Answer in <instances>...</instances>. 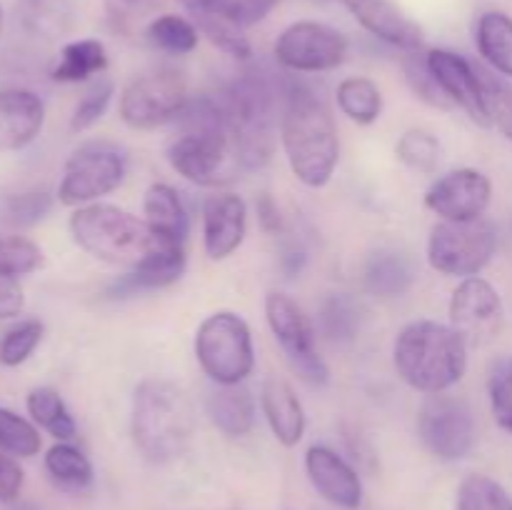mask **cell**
Instances as JSON below:
<instances>
[{
	"instance_id": "obj_34",
	"label": "cell",
	"mask_w": 512,
	"mask_h": 510,
	"mask_svg": "<svg viewBox=\"0 0 512 510\" xmlns=\"http://www.w3.org/2000/svg\"><path fill=\"white\" fill-rule=\"evenodd\" d=\"M0 450L15 458H33L40 450V433L30 420L0 408Z\"/></svg>"
},
{
	"instance_id": "obj_3",
	"label": "cell",
	"mask_w": 512,
	"mask_h": 510,
	"mask_svg": "<svg viewBox=\"0 0 512 510\" xmlns=\"http://www.w3.org/2000/svg\"><path fill=\"white\" fill-rule=\"evenodd\" d=\"M133 440L153 463L180 458L195 430L193 403L183 388L165 378H145L133 393Z\"/></svg>"
},
{
	"instance_id": "obj_41",
	"label": "cell",
	"mask_w": 512,
	"mask_h": 510,
	"mask_svg": "<svg viewBox=\"0 0 512 510\" xmlns=\"http://www.w3.org/2000/svg\"><path fill=\"white\" fill-rule=\"evenodd\" d=\"M113 93H115V88H113V83H108V80L93 85V88H90L88 93L80 98V103L75 105L73 120H70V128H73L75 133L93 128V125L98 123L100 118H103L105 110H108L110 100H113Z\"/></svg>"
},
{
	"instance_id": "obj_35",
	"label": "cell",
	"mask_w": 512,
	"mask_h": 510,
	"mask_svg": "<svg viewBox=\"0 0 512 510\" xmlns=\"http://www.w3.org/2000/svg\"><path fill=\"white\" fill-rule=\"evenodd\" d=\"M320 325H323V333L333 343H350L360 330L358 305L350 298H345V295H333V298L325 300L323 313H320Z\"/></svg>"
},
{
	"instance_id": "obj_12",
	"label": "cell",
	"mask_w": 512,
	"mask_h": 510,
	"mask_svg": "<svg viewBox=\"0 0 512 510\" xmlns=\"http://www.w3.org/2000/svg\"><path fill=\"white\" fill-rule=\"evenodd\" d=\"M450 328L470 345H485L503 328L500 293L480 275L465 278L450 298Z\"/></svg>"
},
{
	"instance_id": "obj_29",
	"label": "cell",
	"mask_w": 512,
	"mask_h": 510,
	"mask_svg": "<svg viewBox=\"0 0 512 510\" xmlns=\"http://www.w3.org/2000/svg\"><path fill=\"white\" fill-rule=\"evenodd\" d=\"M338 108L353 123L370 125L383 113V93L370 78H345L338 85Z\"/></svg>"
},
{
	"instance_id": "obj_23",
	"label": "cell",
	"mask_w": 512,
	"mask_h": 510,
	"mask_svg": "<svg viewBox=\"0 0 512 510\" xmlns=\"http://www.w3.org/2000/svg\"><path fill=\"white\" fill-rule=\"evenodd\" d=\"M185 248L183 245H173V248H163L155 253L153 258L145 260L140 268L130 270L120 283H115V293L130 295L135 290H155L168 288V285L178 283L185 273Z\"/></svg>"
},
{
	"instance_id": "obj_39",
	"label": "cell",
	"mask_w": 512,
	"mask_h": 510,
	"mask_svg": "<svg viewBox=\"0 0 512 510\" xmlns=\"http://www.w3.org/2000/svg\"><path fill=\"white\" fill-rule=\"evenodd\" d=\"M195 25H198L200 33L210 40L213 45H218L223 53L233 55L238 60H248L253 55V48H250V40L243 35V28L228 23L223 18H195Z\"/></svg>"
},
{
	"instance_id": "obj_43",
	"label": "cell",
	"mask_w": 512,
	"mask_h": 510,
	"mask_svg": "<svg viewBox=\"0 0 512 510\" xmlns=\"http://www.w3.org/2000/svg\"><path fill=\"white\" fill-rule=\"evenodd\" d=\"M485 90H488L490 118H493V123L503 130L505 138L512 143V85L498 83V80L485 75Z\"/></svg>"
},
{
	"instance_id": "obj_21",
	"label": "cell",
	"mask_w": 512,
	"mask_h": 510,
	"mask_svg": "<svg viewBox=\"0 0 512 510\" xmlns=\"http://www.w3.org/2000/svg\"><path fill=\"white\" fill-rule=\"evenodd\" d=\"M205 410L220 433L243 438L255 425V400L243 383L215 385L205 398Z\"/></svg>"
},
{
	"instance_id": "obj_36",
	"label": "cell",
	"mask_w": 512,
	"mask_h": 510,
	"mask_svg": "<svg viewBox=\"0 0 512 510\" xmlns=\"http://www.w3.org/2000/svg\"><path fill=\"white\" fill-rule=\"evenodd\" d=\"M488 395L495 423L512 433V355H503L490 365Z\"/></svg>"
},
{
	"instance_id": "obj_46",
	"label": "cell",
	"mask_w": 512,
	"mask_h": 510,
	"mask_svg": "<svg viewBox=\"0 0 512 510\" xmlns=\"http://www.w3.org/2000/svg\"><path fill=\"white\" fill-rule=\"evenodd\" d=\"M258 220H260V225H263V230H268V233H278L280 225H283L278 205H275V200L270 198L268 193L260 195V200H258Z\"/></svg>"
},
{
	"instance_id": "obj_2",
	"label": "cell",
	"mask_w": 512,
	"mask_h": 510,
	"mask_svg": "<svg viewBox=\"0 0 512 510\" xmlns=\"http://www.w3.org/2000/svg\"><path fill=\"white\" fill-rule=\"evenodd\" d=\"M398 378L418 393H448L468 370V343L450 325L438 320H413L393 345Z\"/></svg>"
},
{
	"instance_id": "obj_26",
	"label": "cell",
	"mask_w": 512,
	"mask_h": 510,
	"mask_svg": "<svg viewBox=\"0 0 512 510\" xmlns=\"http://www.w3.org/2000/svg\"><path fill=\"white\" fill-rule=\"evenodd\" d=\"M108 68V50L100 40L83 38L63 45L58 65L53 68V80L58 83H83Z\"/></svg>"
},
{
	"instance_id": "obj_24",
	"label": "cell",
	"mask_w": 512,
	"mask_h": 510,
	"mask_svg": "<svg viewBox=\"0 0 512 510\" xmlns=\"http://www.w3.org/2000/svg\"><path fill=\"white\" fill-rule=\"evenodd\" d=\"M15 15L20 28L40 40H58L73 28L70 0H18Z\"/></svg>"
},
{
	"instance_id": "obj_44",
	"label": "cell",
	"mask_w": 512,
	"mask_h": 510,
	"mask_svg": "<svg viewBox=\"0 0 512 510\" xmlns=\"http://www.w3.org/2000/svg\"><path fill=\"white\" fill-rule=\"evenodd\" d=\"M23 468L15 460V455H8L0 450V503H13L18 500L23 490Z\"/></svg>"
},
{
	"instance_id": "obj_15",
	"label": "cell",
	"mask_w": 512,
	"mask_h": 510,
	"mask_svg": "<svg viewBox=\"0 0 512 510\" xmlns=\"http://www.w3.org/2000/svg\"><path fill=\"white\" fill-rule=\"evenodd\" d=\"M248 205L235 193L210 195L203 205V245L210 260H225L243 245Z\"/></svg>"
},
{
	"instance_id": "obj_4",
	"label": "cell",
	"mask_w": 512,
	"mask_h": 510,
	"mask_svg": "<svg viewBox=\"0 0 512 510\" xmlns=\"http://www.w3.org/2000/svg\"><path fill=\"white\" fill-rule=\"evenodd\" d=\"M70 235L93 258L120 268H140L163 248H173L145 220L118 205L90 203L70 215Z\"/></svg>"
},
{
	"instance_id": "obj_18",
	"label": "cell",
	"mask_w": 512,
	"mask_h": 510,
	"mask_svg": "<svg viewBox=\"0 0 512 510\" xmlns=\"http://www.w3.org/2000/svg\"><path fill=\"white\" fill-rule=\"evenodd\" d=\"M43 100L23 88L0 90V153L23 150L43 130Z\"/></svg>"
},
{
	"instance_id": "obj_38",
	"label": "cell",
	"mask_w": 512,
	"mask_h": 510,
	"mask_svg": "<svg viewBox=\"0 0 512 510\" xmlns=\"http://www.w3.org/2000/svg\"><path fill=\"white\" fill-rule=\"evenodd\" d=\"M43 330L45 328L40 320H23L13 330H8L3 343H0V363L10 365V368L25 363L33 355V350L38 348Z\"/></svg>"
},
{
	"instance_id": "obj_20",
	"label": "cell",
	"mask_w": 512,
	"mask_h": 510,
	"mask_svg": "<svg viewBox=\"0 0 512 510\" xmlns=\"http://www.w3.org/2000/svg\"><path fill=\"white\" fill-rule=\"evenodd\" d=\"M143 213L145 223L153 228V233L158 238H163L165 243L173 245H185L188 238L190 220L185 213V205L180 200L178 190L168 183H153L145 190L143 198Z\"/></svg>"
},
{
	"instance_id": "obj_10",
	"label": "cell",
	"mask_w": 512,
	"mask_h": 510,
	"mask_svg": "<svg viewBox=\"0 0 512 510\" xmlns=\"http://www.w3.org/2000/svg\"><path fill=\"white\" fill-rule=\"evenodd\" d=\"M275 60L293 73H323L343 65L348 38L333 25L318 20H298L275 40Z\"/></svg>"
},
{
	"instance_id": "obj_37",
	"label": "cell",
	"mask_w": 512,
	"mask_h": 510,
	"mask_svg": "<svg viewBox=\"0 0 512 510\" xmlns=\"http://www.w3.org/2000/svg\"><path fill=\"white\" fill-rule=\"evenodd\" d=\"M43 265V250L28 238H0V273L28 275Z\"/></svg>"
},
{
	"instance_id": "obj_40",
	"label": "cell",
	"mask_w": 512,
	"mask_h": 510,
	"mask_svg": "<svg viewBox=\"0 0 512 510\" xmlns=\"http://www.w3.org/2000/svg\"><path fill=\"white\" fill-rule=\"evenodd\" d=\"M53 208V198L48 193H18L3 200V218L10 225H33L43 220Z\"/></svg>"
},
{
	"instance_id": "obj_16",
	"label": "cell",
	"mask_w": 512,
	"mask_h": 510,
	"mask_svg": "<svg viewBox=\"0 0 512 510\" xmlns=\"http://www.w3.org/2000/svg\"><path fill=\"white\" fill-rule=\"evenodd\" d=\"M305 470L313 488L328 503L343 510H355L363 503V483L353 465L345 463L328 445H313L305 453Z\"/></svg>"
},
{
	"instance_id": "obj_42",
	"label": "cell",
	"mask_w": 512,
	"mask_h": 510,
	"mask_svg": "<svg viewBox=\"0 0 512 510\" xmlns=\"http://www.w3.org/2000/svg\"><path fill=\"white\" fill-rule=\"evenodd\" d=\"M405 75H408V83L410 88H413V93L418 95V98H423L425 103L440 105V108H445V105L450 103V100L445 98L443 90H440L438 80L430 73L425 55H420L418 50H413V53L405 58Z\"/></svg>"
},
{
	"instance_id": "obj_6",
	"label": "cell",
	"mask_w": 512,
	"mask_h": 510,
	"mask_svg": "<svg viewBox=\"0 0 512 510\" xmlns=\"http://www.w3.org/2000/svg\"><path fill=\"white\" fill-rule=\"evenodd\" d=\"M498 248V235L493 225L483 220L473 223H448L440 220L433 225L428 238V263L448 278H473L480 275L493 260Z\"/></svg>"
},
{
	"instance_id": "obj_45",
	"label": "cell",
	"mask_w": 512,
	"mask_h": 510,
	"mask_svg": "<svg viewBox=\"0 0 512 510\" xmlns=\"http://www.w3.org/2000/svg\"><path fill=\"white\" fill-rule=\"evenodd\" d=\"M23 310V288L18 278L0 273V320L15 318Z\"/></svg>"
},
{
	"instance_id": "obj_8",
	"label": "cell",
	"mask_w": 512,
	"mask_h": 510,
	"mask_svg": "<svg viewBox=\"0 0 512 510\" xmlns=\"http://www.w3.org/2000/svg\"><path fill=\"white\" fill-rule=\"evenodd\" d=\"M265 318L295 373L310 385L328 383L330 370L315 348V330L300 305L285 293H268Z\"/></svg>"
},
{
	"instance_id": "obj_30",
	"label": "cell",
	"mask_w": 512,
	"mask_h": 510,
	"mask_svg": "<svg viewBox=\"0 0 512 510\" xmlns=\"http://www.w3.org/2000/svg\"><path fill=\"white\" fill-rule=\"evenodd\" d=\"M28 413L35 423L43 430H48L53 438L70 440L78 433L73 415H70L68 405L53 388H35L28 393Z\"/></svg>"
},
{
	"instance_id": "obj_25",
	"label": "cell",
	"mask_w": 512,
	"mask_h": 510,
	"mask_svg": "<svg viewBox=\"0 0 512 510\" xmlns=\"http://www.w3.org/2000/svg\"><path fill=\"white\" fill-rule=\"evenodd\" d=\"M475 45L495 73L512 78V18L500 10L480 15L475 28Z\"/></svg>"
},
{
	"instance_id": "obj_33",
	"label": "cell",
	"mask_w": 512,
	"mask_h": 510,
	"mask_svg": "<svg viewBox=\"0 0 512 510\" xmlns=\"http://www.w3.org/2000/svg\"><path fill=\"white\" fill-rule=\"evenodd\" d=\"M395 155L403 165L418 173H435L440 163V140L425 128H413L400 135Z\"/></svg>"
},
{
	"instance_id": "obj_11",
	"label": "cell",
	"mask_w": 512,
	"mask_h": 510,
	"mask_svg": "<svg viewBox=\"0 0 512 510\" xmlns=\"http://www.w3.org/2000/svg\"><path fill=\"white\" fill-rule=\"evenodd\" d=\"M418 435L435 458L463 460L475 445L473 410L448 393L430 395L418 413Z\"/></svg>"
},
{
	"instance_id": "obj_31",
	"label": "cell",
	"mask_w": 512,
	"mask_h": 510,
	"mask_svg": "<svg viewBox=\"0 0 512 510\" xmlns=\"http://www.w3.org/2000/svg\"><path fill=\"white\" fill-rule=\"evenodd\" d=\"M150 43L155 45L158 50L170 55H185V53H193L198 48V38H200V30L198 25L190 23L188 18L183 15H160L155 18L153 23L148 25L145 30Z\"/></svg>"
},
{
	"instance_id": "obj_19",
	"label": "cell",
	"mask_w": 512,
	"mask_h": 510,
	"mask_svg": "<svg viewBox=\"0 0 512 510\" xmlns=\"http://www.w3.org/2000/svg\"><path fill=\"white\" fill-rule=\"evenodd\" d=\"M260 408L270 430L285 448H293L305 435V410L295 390L285 380H265L260 390Z\"/></svg>"
},
{
	"instance_id": "obj_47",
	"label": "cell",
	"mask_w": 512,
	"mask_h": 510,
	"mask_svg": "<svg viewBox=\"0 0 512 510\" xmlns=\"http://www.w3.org/2000/svg\"><path fill=\"white\" fill-rule=\"evenodd\" d=\"M0 30H3V8H0Z\"/></svg>"
},
{
	"instance_id": "obj_1",
	"label": "cell",
	"mask_w": 512,
	"mask_h": 510,
	"mask_svg": "<svg viewBox=\"0 0 512 510\" xmlns=\"http://www.w3.org/2000/svg\"><path fill=\"white\" fill-rule=\"evenodd\" d=\"M280 140L295 178L308 188L330 183L340 158L338 128L328 105L310 88L288 83L280 115Z\"/></svg>"
},
{
	"instance_id": "obj_14",
	"label": "cell",
	"mask_w": 512,
	"mask_h": 510,
	"mask_svg": "<svg viewBox=\"0 0 512 510\" xmlns=\"http://www.w3.org/2000/svg\"><path fill=\"white\" fill-rule=\"evenodd\" d=\"M425 60H428L430 73L438 80L440 90H443L450 103L463 108L473 123L483 125V128L493 125L488 90H485V75L468 58L453 53V50L433 48L425 53Z\"/></svg>"
},
{
	"instance_id": "obj_32",
	"label": "cell",
	"mask_w": 512,
	"mask_h": 510,
	"mask_svg": "<svg viewBox=\"0 0 512 510\" xmlns=\"http://www.w3.org/2000/svg\"><path fill=\"white\" fill-rule=\"evenodd\" d=\"M455 510H512V495L490 475H468L460 483Z\"/></svg>"
},
{
	"instance_id": "obj_7",
	"label": "cell",
	"mask_w": 512,
	"mask_h": 510,
	"mask_svg": "<svg viewBox=\"0 0 512 510\" xmlns=\"http://www.w3.org/2000/svg\"><path fill=\"white\" fill-rule=\"evenodd\" d=\"M188 105V85L178 70H153L125 85L120 118L133 130H153L178 120Z\"/></svg>"
},
{
	"instance_id": "obj_9",
	"label": "cell",
	"mask_w": 512,
	"mask_h": 510,
	"mask_svg": "<svg viewBox=\"0 0 512 510\" xmlns=\"http://www.w3.org/2000/svg\"><path fill=\"white\" fill-rule=\"evenodd\" d=\"M123 178V155L105 143H88L75 150L65 163L63 180L58 185V200L73 208L98 203L103 195L118 190Z\"/></svg>"
},
{
	"instance_id": "obj_17",
	"label": "cell",
	"mask_w": 512,
	"mask_h": 510,
	"mask_svg": "<svg viewBox=\"0 0 512 510\" xmlns=\"http://www.w3.org/2000/svg\"><path fill=\"white\" fill-rule=\"evenodd\" d=\"M368 33L400 50H420L423 30L390 0H340Z\"/></svg>"
},
{
	"instance_id": "obj_48",
	"label": "cell",
	"mask_w": 512,
	"mask_h": 510,
	"mask_svg": "<svg viewBox=\"0 0 512 510\" xmlns=\"http://www.w3.org/2000/svg\"><path fill=\"white\" fill-rule=\"evenodd\" d=\"M125 3H130V5H133V3H140V0H125Z\"/></svg>"
},
{
	"instance_id": "obj_5",
	"label": "cell",
	"mask_w": 512,
	"mask_h": 510,
	"mask_svg": "<svg viewBox=\"0 0 512 510\" xmlns=\"http://www.w3.org/2000/svg\"><path fill=\"white\" fill-rule=\"evenodd\" d=\"M195 358L215 385H238L253 373L255 348L248 323L238 313L218 310L198 325Z\"/></svg>"
},
{
	"instance_id": "obj_28",
	"label": "cell",
	"mask_w": 512,
	"mask_h": 510,
	"mask_svg": "<svg viewBox=\"0 0 512 510\" xmlns=\"http://www.w3.org/2000/svg\"><path fill=\"white\" fill-rule=\"evenodd\" d=\"M195 18H223L238 28L260 23L273 10L275 0H180Z\"/></svg>"
},
{
	"instance_id": "obj_22",
	"label": "cell",
	"mask_w": 512,
	"mask_h": 510,
	"mask_svg": "<svg viewBox=\"0 0 512 510\" xmlns=\"http://www.w3.org/2000/svg\"><path fill=\"white\" fill-rule=\"evenodd\" d=\"M365 288L378 298H400L415 283V265L400 250H378L365 265Z\"/></svg>"
},
{
	"instance_id": "obj_13",
	"label": "cell",
	"mask_w": 512,
	"mask_h": 510,
	"mask_svg": "<svg viewBox=\"0 0 512 510\" xmlns=\"http://www.w3.org/2000/svg\"><path fill=\"white\" fill-rule=\"evenodd\" d=\"M493 183L475 168H458L435 180L425 193V208L448 223H473L488 210Z\"/></svg>"
},
{
	"instance_id": "obj_27",
	"label": "cell",
	"mask_w": 512,
	"mask_h": 510,
	"mask_svg": "<svg viewBox=\"0 0 512 510\" xmlns=\"http://www.w3.org/2000/svg\"><path fill=\"white\" fill-rule=\"evenodd\" d=\"M45 470L65 490H85L93 485V463L80 448L60 440L45 453Z\"/></svg>"
}]
</instances>
